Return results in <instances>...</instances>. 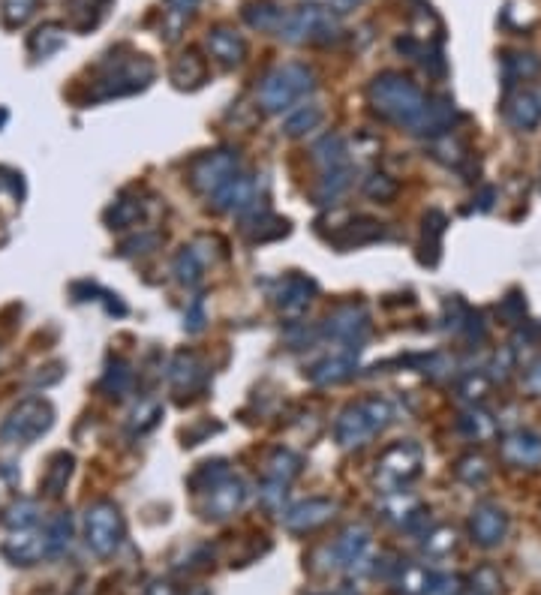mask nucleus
I'll use <instances>...</instances> for the list:
<instances>
[{"label":"nucleus","instance_id":"obj_1","mask_svg":"<svg viewBox=\"0 0 541 595\" xmlns=\"http://www.w3.org/2000/svg\"><path fill=\"white\" fill-rule=\"evenodd\" d=\"M370 106L391 124L409 127L412 133L421 130L424 118H427V97L400 73H382L370 82L367 88Z\"/></svg>","mask_w":541,"mask_h":595},{"label":"nucleus","instance_id":"obj_2","mask_svg":"<svg viewBox=\"0 0 541 595\" xmlns=\"http://www.w3.org/2000/svg\"><path fill=\"white\" fill-rule=\"evenodd\" d=\"M316 88V76L304 64H283L271 70L259 85V103L271 115L292 112L310 91Z\"/></svg>","mask_w":541,"mask_h":595},{"label":"nucleus","instance_id":"obj_3","mask_svg":"<svg viewBox=\"0 0 541 595\" xmlns=\"http://www.w3.org/2000/svg\"><path fill=\"white\" fill-rule=\"evenodd\" d=\"M394 418V409L388 400L382 397H364L355 406L343 409V415L334 424V439L340 442V448L352 451L361 448L370 436H376L379 430H385Z\"/></svg>","mask_w":541,"mask_h":595},{"label":"nucleus","instance_id":"obj_4","mask_svg":"<svg viewBox=\"0 0 541 595\" xmlns=\"http://www.w3.org/2000/svg\"><path fill=\"white\" fill-rule=\"evenodd\" d=\"M277 34L292 46H328L343 37V25L328 7H301L286 16Z\"/></svg>","mask_w":541,"mask_h":595},{"label":"nucleus","instance_id":"obj_5","mask_svg":"<svg viewBox=\"0 0 541 595\" xmlns=\"http://www.w3.org/2000/svg\"><path fill=\"white\" fill-rule=\"evenodd\" d=\"M421 472V445L415 442H394L391 448L382 451L376 463V484L385 493H400L412 478Z\"/></svg>","mask_w":541,"mask_h":595},{"label":"nucleus","instance_id":"obj_6","mask_svg":"<svg viewBox=\"0 0 541 595\" xmlns=\"http://www.w3.org/2000/svg\"><path fill=\"white\" fill-rule=\"evenodd\" d=\"M322 331H325V337H331L337 343H346L349 349L358 352L364 337L370 334V316L361 304H343L325 319Z\"/></svg>","mask_w":541,"mask_h":595},{"label":"nucleus","instance_id":"obj_7","mask_svg":"<svg viewBox=\"0 0 541 595\" xmlns=\"http://www.w3.org/2000/svg\"><path fill=\"white\" fill-rule=\"evenodd\" d=\"M238 175V157L232 151H214L193 163L190 181L199 193H217L226 181Z\"/></svg>","mask_w":541,"mask_h":595},{"label":"nucleus","instance_id":"obj_8","mask_svg":"<svg viewBox=\"0 0 541 595\" xmlns=\"http://www.w3.org/2000/svg\"><path fill=\"white\" fill-rule=\"evenodd\" d=\"M124 538V523H121V514L115 505L109 502H100L88 511V544L100 553V556H109Z\"/></svg>","mask_w":541,"mask_h":595},{"label":"nucleus","instance_id":"obj_9","mask_svg":"<svg viewBox=\"0 0 541 595\" xmlns=\"http://www.w3.org/2000/svg\"><path fill=\"white\" fill-rule=\"evenodd\" d=\"M469 535L478 547H496L505 541L508 535V514L493 505V502H481L472 508V517H469Z\"/></svg>","mask_w":541,"mask_h":595},{"label":"nucleus","instance_id":"obj_10","mask_svg":"<svg viewBox=\"0 0 541 595\" xmlns=\"http://www.w3.org/2000/svg\"><path fill=\"white\" fill-rule=\"evenodd\" d=\"M334 559L340 568L352 571V574H361V571H370V529L367 526H349L331 547Z\"/></svg>","mask_w":541,"mask_h":595},{"label":"nucleus","instance_id":"obj_11","mask_svg":"<svg viewBox=\"0 0 541 595\" xmlns=\"http://www.w3.org/2000/svg\"><path fill=\"white\" fill-rule=\"evenodd\" d=\"M247 499V484L235 475L223 478L217 487L208 490V499H205V520H226L232 517Z\"/></svg>","mask_w":541,"mask_h":595},{"label":"nucleus","instance_id":"obj_12","mask_svg":"<svg viewBox=\"0 0 541 595\" xmlns=\"http://www.w3.org/2000/svg\"><path fill=\"white\" fill-rule=\"evenodd\" d=\"M334 511H337V502L322 499V496H313V499L298 502L289 511H283V526L292 529V532H310V529L328 523L334 517Z\"/></svg>","mask_w":541,"mask_h":595},{"label":"nucleus","instance_id":"obj_13","mask_svg":"<svg viewBox=\"0 0 541 595\" xmlns=\"http://www.w3.org/2000/svg\"><path fill=\"white\" fill-rule=\"evenodd\" d=\"M214 208L223 214H247L256 208V184L247 175H235L214 193Z\"/></svg>","mask_w":541,"mask_h":595},{"label":"nucleus","instance_id":"obj_14","mask_svg":"<svg viewBox=\"0 0 541 595\" xmlns=\"http://www.w3.org/2000/svg\"><path fill=\"white\" fill-rule=\"evenodd\" d=\"M313 295H316V283H313L310 277L292 274V277H286V280L280 283V289H277L274 298H277V307H280L283 316L298 319V316L310 307Z\"/></svg>","mask_w":541,"mask_h":595},{"label":"nucleus","instance_id":"obj_15","mask_svg":"<svg viewBox=\"0 0 541 595\" xmlns=\"http://www.w3.org/2000/svg\"><path fill=\"white\" fill-rule=\"evenodd\" d=\"M499 454L511 466H538L541 463V436L532 430H514L502 439Z\"/></svg>","mask_w":541,"mask_h":595},{"label":"nucleus","instance_id":"obj_16","mask_svg":"<svg viewBox=\"0 0 541 595\" xmlns=\"http://www.w3.org/2000/svg\"><path fill=\"white\" fill-rule=\"evenodd\" d=\"M49 406H43V403H25L22 409H16L13 412V418L7 421V427H4V436L7 439H34V436H40L46 427H49Z\"/></svg>","mask_w":541,"mask_h":595},{"label":"nucleus","instance_id":"obj_17","mask_svg":"<svg viewBox=\"0 0 541 595\" xmlns=\"http://www.w3.org/2000/svg\"><path fill=\"white\" fill-rule=\"evenodd\" d=\"M208 52L211 58H217L223 67H238L247 55V43L238 31L220 25V28H211L208 31Z\"/></svg>","mask_w":541,"mask_h":595},{"label":"nucleus","instance_id":"obj_18","mask_svg":"<svg viewBox=\"0 0 541 595\" xmlns=\"http://www.w3.org/2000/svg\"><path fill=\"white\" fill-rule=\"evenodd\" d=\"M355 355L352 352H337V355H328L322 361H316L310 370H307V379L313 385H337V382H346L349 376H355Z\"/></svg>","mask_w":541,"mask_h":595},{"label":"nucleus","instance_id":"obj_19","mask_svg":"<svg viewBox=\"0 0 541 595\" xmlns=\"http://www.w3.org/2000/svg\"><path fill=\"white\" fill-rule=\"evenodd\" d=\"M502 115L514 130H535L541 124V100L532 91H520L505 103Z\"/></svg>","mask_w":541,"mask_h":595},{"label":"nucleus","instance_id":"obj_20","mask_svg":"<svg viewBox=\"0 0 541 595\" xmlns=\"http://www.w3.org/2000/svg\"><path fill=\"white\" fill-rule=\"evenodd\" d=\"M385 235L382 223L379 220H370V217H355L349 226H343L340 232L331 235V241L337 247H364V244H373Z\"/></svg>","mask_w":541,"mask_h":595},{"label":"nucleus","instance_id":"obj_21","mask_svg":"<svg viewBox=\"0 0 541 595\" xmlns=\"http://www.w3.org/2000/svg\"><path fill=\"white\" fill-rule=\"evenodd\" d=\"M169 382L178 388V391H196L202 382H205V367H202V361L193 355V352H181V355H175V361H172V367H169Z\"/></svg>","mask_w":541,"mask_h":595},{"label":"nucleus","instance_id":"obj_22","mask_svg":"<svg viewBox=\"0 0 541 595\" xmlns=\"http://www.w3.org/2000/svg\"><path fill=\"white\" fill-rule=\"evenodd\" d=\"M430 571L418 562H409V559H400L397 565V574L391 577V586L397 595H427V586H430Z\"/></svg>","mask_w":541,"mask_h":595},{"label":"nucleus","instance_id":"obj_23","mask_svg":"<svg viewBox=\"0 0 541 595\" xmlns=\"http://www.w3.org/2000/svg\"><path fill=\"white\" fill-rule=\"evenodd\" d=\"M250 214H253V220H247V226H244V232H247V238L253 241V244H265V241H274V238H283L286 232H289V223L286 220H280V217H274L268 208H250Z\"/></svg>","mask_w":541,"mask_h":595},{"label":"nucleus","instance_id":"obj_24","mask_svg":"<svg viewBox=\"0 0 541 595\" xmlns=\"http://www.w3.org/2000/svg\"><path fill=\"white\" fill-rule=\"evenodd\" d=\"M322 121H325L322 106H316V103H301V106H295V109L286 115V121H283V133H286V136H292V139H298V136H307V133L319 130V127H322Z\"/></svg>","mask_w":541,"mask_h":595},{"label":"nucleus","instance_id":"obj_25","mask_svg":"<svg viewBox=\"0 0 541 595\" xmlns=\"http://www.w3.org/2000/svg\"><path fill=\"white\" fill-rule=\"evenodd\" d=\"M313 163L322 166V172H334V169H343L349 166V157H346V142L337 136V133H328L322 136L316 145H313Z\"/></svg>","mask_w":541,"mask_h":595},{"label":"nucleus","instance_id":"obj_26","mask_svg":"<svg viewBox=\"0 0 541 595\" xmlns=\"http://www.w3.org/2000/svg\"><path fill=\"white\" fill-rule=\"evenodd\" d=\"M205 76H208V67H205V58H199V52L181 55L172 67V82L178 88H199Z\"/></svg>","mask_w":541,"mask_h":595},{"label":"nucleus","instance_id":"obj_27","mask_svg":"<svg viewBox=\"0 0 541 595\" xmlns=\"http://www.w3.org/2000/svg\"><path fill=\"white\" fill-rule=\"evenodd\" d=\"M301 472V457L289 448H277L268 463H265V481H277V484H286Z\"/></svg>","mask_w":541,"mask_h":595},{"label":"nucleus","instance_id":"obj_28","mask_svg":"<svg viewBox=\"0 0 541 595\" xmlns=\"http://www.w3.org/2000/svg\"><path fill=\"white\" fill-rule=\"evenodd\" d=\"M286 16H289V13H286L283 7L271 4V0H262V4H250V7L244 10L247 25L256 28V31H280V25L286 22Z\"/></svg>","mask_w":541,"mask_h":595},{"label":"nucleus","instance_id":"obj_29","mask_svg":"<svg viewBox=\"0 0 541 595\" xmlns=\"http://www.w3.org/2000/svg\"><path fill=\"white\" fill-rule=\"evenodd\" d=\"M541 70V61L535 55H523V52H511L502 58V76H505V88H511L514 82L532 79Z\"/></svg>","mask_w":541,"mask_h":595},{"label":"nucleus","instance_id":"obj_30","mask_svg":"<svg viewBox=\"0 0 541 595\" xmlns=\"http://www.w3.org/2000/svg\"><path fill=\"white\" fill-rule=\"evenodd\" d=\"M352 184V169L343 166V169H334V172H322V184L316 190V199L319 205H331L334 199H340Z\"/></svg>","mask_w":541,"mask_h":595},{"label":"nucleus","instance_id":"obj_31","mask_svg":"<svg viewBox=\"0 0 541 595\" xmlns=\"http://www.w3.org/2000/svg\"><path fill=\"white\" fill-rule=\"evenodd\" d=\"M457 427H460L463 436H469V439H475V442H484V439H490V436L496 433V421H493L487 412H481V409L463 412V415L457 418Z\"/></svg>","mask_w":541,"mask_h":595},{"label":"nucleus","instance_id":"obj_32","mask_svg":"<svg viewBox=\"0 0 541 595\" xmlns=\"http://www.w3.org/2000/svg\"><path fill=\"white\" fill-rule=\"evenodd\" d=\"M175 274H178L181 283L196 286V283L202 280V274H205V259H202V253H199L196 247H184V250L178 253V259H175Z\"/></svg>","mask_w":541,"mask_h":595},{"label":"nucleus","instance_id":"obj_33","mask_svg":"<svg viewBox=\"0 0 541 595\" xmlns=\"http://www.w3.org/2000/svg\"><path fill=\"white\" fill-rule=\"evenodd\" d=\"M223 478H229V466H226V460L202 463V466L190 475V490H193V493H205V490L217 487Z\"/></svg>","mask_w":541,"mask_h":595},{"label":"nucleus","instance_id":"obj_34","mask_svg":"<svg viewBox=\"0 0 541 595\" xmlns=\"http://www.w3.org/2000/svg\"><path fill=\"white\" fill-rule=\"evenodd\" d=\"M454 475H457L463 484H469V487H481V484L490 478V466H487V460H484V457L469 454V457H460V460H457Z\"/></svg>","mask_w":541,"mask_h":595},{"label":"nucleus","instance_id":"obj_35","mask_svg":"<svg viewBox=\"0 0 541 595\" xmlns=\"http://www.w3.org/2000/svg\"><path fill=\"white\" fill-rule=\"evenodd\" d=\"M454 529L451 526H433L430 532H424V553L427 556H445L454 550Z\"/></svg>","mask_w":541,"mask_h":595},{"label":"nucleus","instance_id":"obj_36","mask_svg":"<svg viewBox=\"0 0 541 595\" xmlns=\"http://www.w3.org/2000/svg\"><path fill=\"white\" fill-rule=\"evenodd\" d=\"M64 40H67V34H64V28L61 25H46V28H40L37 34H34V40H31V49L37 52V55H52V52H58L61 46H64Z\"/></svg>","mask_w":541,"mask_h":595},{"label":"nucleus","instance_id":"obj_37","mask_svg":"<svg viewBox=\"0 0 541 595\" xmlns=\"http://www.w3.org/2000/svg\"><path fill=\"white\" fill-rule=\"evenodd\" d=\"M445 214L442 211H430L424 217V250L430 247V265H436L439 259V235L445 232Z\"/></svg>","mask_w":541,"mask_h":595},{"label":"nucleus","instance_id":"obj_38","mask_svg":"<svg viewBox=\"0 0 541 595\" xmlns=\"http://www.w3.org/2000/svg\"><path fill=\"white\" fill-rule=\"evenodd\" d=\"M40 7V0H4V19L7 28H22Z\"/></svg>","mask_w":541,"mask_h":595},{"label":"nucleus","instance_id":"obj_39","mask_svg":"<svg viewBox=\"0 0 541 595\" xmlns=\"http://www.w3.org/2000/svg\"><path fill=\"white\" fill-rule=\"evenodd\" d=\"M487 391H490V376L481 373V370H472V373H466V376L457 382V394H460L463 400H481Z\"/></svg>","mask_w":541,"mask_h":595},{"label":"nucleus","instance_id":"obj_40","mask_svg":"<svg viewBox=\"0 0 541 595\" xmlns=\"http://www.w3.org/2000/svg\"><path fill=\"white\" fill-rule=\"evenodd\" d=\"M364 193H367L370 199L388 202V199H394V196H397V181H394V178H388V175H370V178H367V184H364Z\"/></svg>","mask_w":541,"mask_h":595},{"label":"nucleus","instance_id":"obj_41","mask_svg":"<svg viewBox=\"0 0 541 595\" xmlns=\"http://www.w3.org/2000/svg\"><path fill=\"white\" fill-rule=\"evenodd\" d=\"M463 583L457 574H433L430 577V586H427V595H463Z\"/></svg>","mask_w":541,"mask_h":595},{"label":"nucleus","instance_id":"obj_42","mask_svg":"<svg viewBox=\"0 0 541 595\" xmlns=\"http://www.w3.org/2000/svg\"><path fill=\"white\" fill-rule=\"evenodd\" d=\"M49 550L52 553H58V550H64L67 544H70V517L64 514V517H58L55 520V526H52V532H49Z\"/></svg>","mask_w":541,"mask_h":595},{"label":"nucleus","instance_id":"obj_43","mask_svg":"<svg viewBox=\"0 0 541 595\" xmlns=\"http://www.w3.org/2000/svg\"><path fill=\"white\" fill-rule=\"evenodd\" d=\"M499 313L508 319V322H520L523 316H526V301L517 295V292H511L505 301H502V307H499Z\"/></svg>","mask_w":541,"mask_h":595},{"label":"nucleus","instance_id":"obj_44","mask_svg":"<svg viewBox=\"0 0 541 595\" xmlns=\"http://www.w3.org/2000/svg\"><path fill=\"white\" fill-rule=\"evenodd\" d=\"M202 0H169V13L166 16H175L181 22H190V16L199 10Z\"/></svg>","mask_w":541,"mask_h":595},{"label":"nucleus","instance_id":"obj_45","mask_svg":"<svg viewBox=\"0 0 541 595\" xmlns=\"http://www.w3.org/2000/svg\"><path fill=\"white\" fill-rule=\"evenodd\" d=\"M205 325V307H202V298L193 301V307L187 310V331H202Z\"/></svg>","mask_w":541,"mask_h":595},{"label":"nucleus","instance_id":"obj_46","mask_svg":"<svg viewBox=\"0 0 541 595\" xmlns=\"http://www.w3.org/2000/svg\"><path fill=\"white\" fill-rule=\"evenodd\" d=\"M526 388H529L535 397H541V358H535V361L529 364V370H526Z\"/></svg>","mask_w":541,"mask_h":595},{"label":"nucleus","instance_id":"obj_47","mask_svg":"<svg viewBox=\"0 0 541 595\" xmlns=\"http://www.w3.org/2000/svg\"><path fill=\"white\" fill-rule=\"evenodd\" d=\"M361 4H367V0H325L322 7H328L331 13L343 16V13H352V10H358Z\"/></svg>","mask_w":541,"mask_h":595},{"label":"nucleus","instance_id":"obj_48","mask_svg":"<svg viewBox=\"0 0 541 595\" xmlns=\"http://www.w3.org/2000/svg\"><path fill=\"white\" fill-rule=\"evenodd\" d=\"M220 430V424H202V427H196V430H187V445H199V439L202 436H208V433H217Z\"/></svg>","mask_w":541,"mask_h":595},{"label":"nucleus","instance_id":"obj_49","mask_svg":"<svg viewBox=\"0 0 541 595\" xmlns=\"http://www.w3.org/2000/svg\"><path fill=\"white\" fill-rule=\"evenodd\" d=\"M490 199H493V190H490V187H484V193H481V199H478V208H481V211H487V208L493 205Z\"/></svg>","mask_w":541,"mask_h":595},{"label":"nucleus","instance_id":"obj_50","mask_svg":"<svg viewBox=\"0 0 541 595\" xmlns=\"http://www.w3.org/2000/svg\"><path fill=\"white\" fill-rule=\"evenodd\" d=\"M148 595H172V589H169L166 583H154V586L148 589Z\"/></svg>","mask_w":541,"mask_h":595},{"label":"nucleus","instance_id":"obj_51","mask_svg":"<svg viewBox=\"0 0 541 595\" xmlns=\"http://www.w3.org/2000/svg\"><path fill=\"white\" fill-rule=\"evenodd\" d=\"M337 595H361V592H358L355 586H343V589H340Z\"/></svg>","mask_w":541,"mask_h":595},{"label":"nucleus","instance_id":"obj_52","mask_svg":"<svg viewBox=\"0 0 541 595\" xmlns=\"http://www.w3.org/2000/svg\"><path fill=\"white\" fill-rule=\"evenodd\" d=\"M193 595H208V589H202V586H199V589H193Z\"/></svg>","mask_w":541,"mask_h":595}]
</instances>
